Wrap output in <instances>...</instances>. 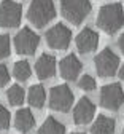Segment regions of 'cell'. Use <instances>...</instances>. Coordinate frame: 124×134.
Returning <instances> with one entry per match:
<instances>
[{
	"instance_id": "6da1fadb",
	"label": "cell",
	"mask_w": 124,
	"mask_h": 134,
	"mask_svg": "<svg viewBox=\"0 0 124 134\" xmlns=\"http://www.w3.org/2000/svg\"><path fill=\"white\" fill-rule=\"evenodd\" d=\"M97 26L105 34H116L124 26V10L121 3H107L99 10Z\"/></svg>"
},
{
	"instance_id": "7a4b0ae2",
	"label": "cell",
	"mask_w": 124,
	"mask_h": 134,
	"mask_svg": "<svg viewBox=\"0 0 124 134\" xmlns=\"http://www.w3.org/2000/svg\"><path fill=\"white\" fill-rule=\"evenodd\" d=\"M56 8L52 0H32L27 11V18L35 27H43L54 19Z\"/></svg>"
},
{
	"instance_id": "3957f363",
	"label": "cell",
	"mask_w": 124,
	"mask_h": 134,
	"mask_svg": "<svg viewBox=\"0 0 124 134\" xmlns=\"http://www.w3.org/2000/svg\"><path fill=\"white\" fill-rule=\"evenodd\" d=\"M61 8L67 21L80 24L91 13V0H61Z\"/></svg>"
},
{
	"instance_id": "277c9868",
	"label": "cell",
	"mask_w": 124,
	"mask_h": 134,
	"mask_svg": "<svg viewBox=\"0 0 124 134\" xmlns=\"http://www.w3.org/2000/svg\"><path fill=\"white\" fill-rule=\"evenodd\" d=\"M96 70L99 74V77H103V78H108V77H113L118 70H119V58L118 54L110 48H103L102 51L96 56Z\"/></svg>"
},
{
	"instance_id": "5b68a950",
	"label": "cell",
	"mask_w": 124,
	"mask_h": 134,
	"mask_svg": "<svg viewBox=\"0 0 124 134\" xmlns=\"http://www.w3.org/2000/svg\"><path fill=\"white\" fill-rule=\"evenodd\" d=\"M124 104V91L119 83H110L100 90V105L107 110H119Z\"/></svg>"
},
{
	"instance_id": "8992f818",
	"label": "cell",
	"mask_w": 124,
	"mask_h": 134,
	"mask_svg": "<svg viewBox=\"0 0 124 134\" xmlns=\"http://www.w3.org/2000/svg\"><path fill=\"white\" fill-rule=\"evenodd\" d=\"M38 43H40V37L29 27L21 29L19 34H16V37H14L16 53L22 54V56H32L37 51Z\"/></svg>"
},
{
	"instance_id": "52a82bcc",
	"label": "cell",
	"mask_w": 124,
	"mask_h": 134,
	"mask_svg": "<svg viewBox=\"0 0 124 134\" xmlns=\"http://www.w3.org/2000/svg\"><path fill=\"white\" fill-rule=\"evenodd\" d=\"M73 105V93L67 85H57L49 91V107L56 112H68Z\"/></svg>"
},
{
	"instance_id": "ba28073f",
	"label": "cell",
	"mask_w": 124,
	"mask_h": 134,
	"mask_svg": "<svg viewBox=\"0 0 124 134\" xmlns=\"http://www.w3.org/2000/svg\"><path fill=\"white\" fill-rule=\"evenodd\" d=\"M22 7L13 0H2L0 2V27L13 29L21 23Z\"/></svg>"
},
{
	"instance_id": "9c48e42d",
	"label": "cell",
	"mask_w": 124,
	"mask_h": 134,
	"mask_svg": "<svg viewBox=\"0 0 124 134\" xmlns=\"http://www.w3.org/2000/svg\"><path fill=\"white\" fill-rule=\"evenodd\" d=\"M72 40V30L64 24H56L46 32V43L52 49H65Z\"/></svg>"
},
{
	"instance_id": "30bf717a",
	"label": "cell",
	"mask_w": 124,
	"mask_h": 134,
	"mask_svg": "<svg viewBox=\"0 0 124 134\" xmlns=\"http://www.w3.org/2000/svg\"><path fill=\"white\" fill-rule=\"evenodd\" d=\"M75 45H76V49L81 54L92 53L99 45V34L96 30H92L91 27H84L76 35Z\"/></svg>"
},
{
	"instance_id": "8fae6325",
	"label": "cell",
	"mask_w": 124,
	"mask_h": 134,
	"mask_svg": "<svg viewBox=\"0 0 124 134\" xmlns=\"http://www.w3.org/2000/svg\"><path fill=\"white\" fill-rule=\"evenodd\" d=\"M96 115V105L91 99L81 97L73 109V121L75 125H87L91 123Z\"/></svg>"
},
{
	"instance_id": "7c38bea8",
	"label": "cell",
	"mask_w": 124,
	"mask_h": 134,
	"mask_svg": "<svg viewBox=\"0 0 124 134\" xmlns=\"http://www.w3.org/2000/svg\"><path fill=\"white\" fill-rule=\"evenodd\" d=\"M83 69V64L81 61L75 56V54H68L65 56L61 64H59V72H61V77L67 81H73L78 78L80 72Z\"/></svg>"
},
{
	"instance_id": "4fadbf2b",
	"label": "cell",
	"mask_w": 124,
	"mask_h": 134,
	"mask_svg": "<svg viewBox=\"0 0 124 134\" xmlns=\"http://www.w3.org/2000/svg\"><path fill=\"white\" fill-rule=\"evenodd\" d=\"M35 72H37V77L40 80L51 78L56 72V58L48 54V53L42 54L38 58V61L35 62Z\"/></svg>"
},
{
	"instance_id": "5bb4252c",
	"label": "cell",
	"mask_w": 124,
	"mask_h": 134,
	"mask_svg": "<svg viewBox=\"0 0 124 134\" xmlns=\"http://www.w3.org/2000/svg\"><path fill=\"white\" fill-rule=\"evenodd\" d=\"M14 126H16L17 131H21V132H29L35 126V116L32 115V112L29 109L17 110L16 116H14Z\"/></svg>"
},
{
	"instance_id": "9a60e30c",
	"label": "cell",
	"mask_w": 124,
	"mask_h": 134,
	"mask_svg": "<svg viewBox=\"0 0 124 134\" xmlns=\"http://www.w3.org/2000/svg\"><path fill=\"white\" fill-rule=\"evenodd\" d=\"M115 120L107 115H99L91 126V134H115Z\"/></svg>"
},
{
	"instance_id": "2e32d148",
	"label": "cell",
	"mask_w": 124,
	"mask_h": 134,
	"mask_svg": "<svg viewBox=\"0 0 124 134\" xmlns=\"http://www.w3.org/2000/svg\"><path fill=\"white\" fill-rule=\"evenodd\" d=\"M46 100V91L42 85H33L29 90V104L35 109H42Z\"/></svg>"
},
{
	"instance_id": "e0dca14e",
	"label": "cell",
	"mask_w": 124,
	"mask_h": 134,
	"mask_svg": "<svg viewBox=\"0 0 124 134\" xmlns=\"http://www.w3.org/2000/svg\"><path fill=\"white\" fill-rule=\"evenodd\" d=\"M38 134H65V126L54 116H48L38 129Z\"/></svg>"
},
{
	"instance_id": "ac0fdd59",
	"label": "cell",
	"mask_w": 124,
	"mask_h": 134,
	"mask_svg": "<svg viewBox=\"0 0 124 134\" xmlns=\"http://www.w3.org/2000/svg\"><path fill=\"white\" fill-rule=\"evenodd\" d=\"M13 75L16 80L19 81H26L29 80V77L32 75V69H30V64L27 61H17L13 65Z\"/></svg>"
},
{
	"instance_id": "d6986e66",
	"label": "cell",
	"mask_w": 124,
	"mask_h": 134,
	"mask_svg": "<svg viewBox=\"0 0 124 134\" xmlns=\"http://www.w3.org/2000/svg\"><path fill=\"white\" fill-rule=\"evenodd\" d=\"M7 99H8V102L11 105H21L24 102V99H26V93H24V88L19 86V85H13L8 91H7Z\"/></svg>"
},
{
	"instance_id": "ffe728a7",
	"label": "cell",
	"mask_w": 124,
	"mask_h": 134,
	"mask_svg": "<svg viewBox=\"0 0 124 134\" xmlns=\"http://www.w3.org/2000/svg\"><path fill=\"white\" fill-rule=\"evenodd\" d=\"M96 80L91 77V75H83L78 81V86L83 90V91H94L96 90Z\"/></svg>"
},
{
	"instance_id": "44dd1931",
	"label": "cell",
	"mask_w": 124,
	"mask_h": 134,
	"mask_svg": "<svg viewBox=\"0 0 124 134\" xmlns=\"http://www.w3.org/2000/svg\"><path fill=\"white\" fill-rule=\"evenodd\" d=\"M10 49H11L10 37L5 35V34H0V59L8 58L10 56Z\"/></svg>"
},
{
	"instance_id": "7402d4cb",
	"label": "cell",
	"mask_w": 124,
	"mask_h": 134,
	"mask_svg": "<svg viewBox=\"0 0 124 134\" xmlns=\"http://www.w3.org/2000/svg\"><path fill=\"white\" fill-rule=\"evenodd\" d=\"M10 120H11L10 112H8L2 104H0V131H2V129H8Z\"/></svg>"
},
{
	"instance_id": "603a6c76",
	"label": "cell",
	"mask_w": 124,
	"mask_h": 134,
	"mask_svg": "<svg viewBox=\"0 0 124 134\" xmlns=\"http://www.w3.org/2000/svg\"><path fill=\"white\" fill-rule=\"evenodd\" d=\"M8 81H10V72L5 64H0V88L8 85Z\"/></svg>"
},
{
	"instance_id": "cb8c5ba5",
	"label": "cell",
	"mask_w": 124,
	"mask_h": 134,
	"mask_svg": "<svg viewBox=\"0 0 124 134\" xmlns=\"http://www.w3.org/2000/svg\"><path fill=\"white\" fill-rule=\"evenodd\" d=\"M118 46H119V51L124 54V34H122V35L118 38Z\"/></svg>"
},
{
	"instance_id": "d4e9b609",
	"label": "cell",
	"mask_w": 124,
	"mask_h": 134,
	"mask_svg": "<svg viewBox=\"0 0 124 134\" xmlns=\"http://www.w3.org/2000/svg\"><path fill=\"white\" fill-rule=\"evenodd\" d=\"M118 74H119V78H121V80L124 81V64H122V65L119 67V70H118Z\"/></svg>"
},
{
	"instance_id": "484cf974",
	"label": "cell",
	"mask_w": 124,
	"mask_h": 134,
	"mask_svg": "<svg viewBox=\"0 0 124 134\" xmlns=\"http://www.w3.org/2000/svg\"><path fill=\"white\" fill-rule=\"evenodd\" d=\"M72 134H84V132H72Z\"/></svg>"
},
{
	"instance_id": "4316f807",
	"label": "cell",
	"mask_w": 124,
	"mask_h": 134,
	"mask_svg": "<svg viewBox=\"0 0 124 134\" xmlns=\"http://www.w3.org/2000/svg\"><path fill=\"white\" fill-rule=\"evenodd\" d=\"M122 134H124V128H122Z\"/></svg>"
}]
</instances>
